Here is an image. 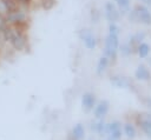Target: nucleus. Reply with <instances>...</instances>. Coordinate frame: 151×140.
Masks as SVG:
<instances>
[{
  "label": "nucleus",
  "mask_w": 151,
  "mask_h": 140,
  "mask_svg": "<svg viewBox=\"0 0 151 140\" xmlns=\"http://www.w3.org/2000/svg\"><path fill=\"white\" fill-rule=\"evenodd\" d=\"M40 5L45 11H50L54 7L55 0H40Z\"/></svg>",
  "instance_id": "nucleus-16"
},
{
  "label": "nucleus",
  "mask_w": 151,
  "mask_h": 140,
  "mask_svg": "<svg viewBox=\"0 0 151 140\" xmlns=\"http://www.w3.org/2000/svg\"><path fill=\"white\" fill-rule=\"evenodd\" d=\"M131 52H132V49H131V46L130 45H124L122 47V53L123 54H130Z\"/></svg>",
  "instance_id": "nucleus-23"
},
{
  "label": "nucleus",
  "mask_w": 151,
  "mask_h": 140,
  "mask_svg": "<svg viewBox=\"0 0 151 140\" xmlns=\"http://www.w3.org/2000/svg\"><path fill=\"white\" fill-rule=\"evenodd\" d=\"M117 51H118V38L116 35L109 34L105 39V48H104L105 56L114 59L116 54H117Z\"/></svg>",
  "instance_id": "nucleus-3"
},
{
  "label": "nucleus",
  "mask_w": 151,
  "mask_h": 140,
  "mask_svg": "<svg viewBox=\"0 0 151 140\" xmlns=\"http://www.w3.org/2000/svg\"><path fill=\"white\" fill-rule=\"evenodd\" d=\"M96 106V96L91 92H86L81 96V108L84 112H90Z\"/></svg>",
  "instance_id": "nucleus-6"
},
{
  "label": "nucleus",
  "mask_w": 151,
  "mask_h": 140,
  "mask_svg": "<svg viewBox=\"0 0 151 140\" xmlns=\"http://www.w3.org/2000/svg\"><path fill=\"white\" fill-rule=\"evenodd\" d=\"M116 1H117V4H118V6H119V8H120L122 12H126L129 9V7H130V0H116Z\"/></svg>",
  "instance_id": "nucleus-18"
},
{
  "label": "nucleus",
  "mask_w": 151,
  "mask_h": 140,
  "mask_svg": "<svg viewBox=\"0 0 151 140\" xmlns=\"http://www.w3.org/2000/svg\"><path fill=\"white\" fill-rule=\"evenodd\" d=\"M144 36H145V33H137V34H134V35L131 38L130 45H131V44H134V42H139L140 40H143Z\"/></svg>",
  "instance_id": "nucleus-20"
},
{
  "label": "nucleus",
  "mask_w": 151,
  "mask_h": 140,
  "mask_svg": "<svg viewBox=\"0 0 151 140\" xmlns=\"http://www.w3.org/2000/svg\"><path fill=\"white\" fill-rule=\"evenodd\" d=\"M111 82H112L114 86H117V87H125V86L129 85V80H127L126 78H124V76H118V75L112 76V78H111Z\"/></svg>",
  "instance_id": "nucleus-14"
},
{
  "label": "nucleus",
  "mask_w": 151,
  "mask_h": 140,
  "mask_svg": "<svg viewBox=\"0 0 151 140\" xmlns=\"http://www.w3.org/2000/svg\"><path fill=\"white\" fill-rule=\"evenodd\" d=\"M91 16H92V20H93L94 22L98 21V12H97L96 9H92V12H91Z\"/></svg>",
  "instance_id": "nucleus-24"
},
{
  "label": "nucleus",
  "mask_w": 151,
  "mask_h": 140,
  "mask_svg": "<svg viewBox=\"0 0 151 140\" xmlns=\"http://www.w3.org/2000/svg\"><path fill=\"white\" fill-rule=\"evenodd\" d=\"M109 107H110V104L107 100H103L100 101L99 104H97L93 108V114H94V118L97 120H103L104 116L107 114L109 112Z\"/></svg>",
  "instance_id": "nucleus-7"
},
{
  "label": "nucleus",
  "mask_w": 151,
  "mask_h": 140,
  "mask_svg": "<svg viewBox=\"0 0 151 140\" xmlns=\"http://www.w3.org/2000/svg\"><path fill=\"white\" fill-rule=\"evenodd\" d=\"M79 36H80V39L83 40L84 45H85L88 49H93V48L96 47L97 40H96L94 35L92 34V32H91L90 29H87V28L81 29V31L79 32Z\"/></svg>",
  "instance_id": "nucleus-5"
},
{
  "label": "nucleus",
  "mask_w": 151,
  "mask_h": 140,
  "mask_svg": "<svg viewBox=\"0 0 151 140\" xmlns=\"http://www.w3.org/2000/svg\"><path fill=\"white\" fill-rule=\"evenodd\" d=\"M149 51H150V47L147 44H140L138 46V54L140 58H145L149 54Z\"/></svg>",
  "instance_id": "nucleus-15"
},
{
  "label": "nucleus",
  "mask_w": 151,
  "mask_h": 140,
  "mask_svg": "<svg viewBox=\"0 0 151 140\" xmlns=\"http://www.w3.org/2000/svg\"><path fill=\"white\" fill-rule=\"evenodd\" d=\"M150 72L144 65H139L136 69V78L139 80H149L150 79Z\"/></svg>",
  "instance_id": "nucleus-12"
},
{
  "label": "nucleus",
  "mask_w": 151,
  "mask_h": 140,
  "mask_svg": "<svg viewBox=\"0 0 151 140\" xmlns=\"http://www.w3.org/2000/svg\"><path fill=\"white\" fill-rule=\"evenodd\" d=\"M6 1H8V0H6Z\"/></svg>",
  "instance_id": "nucleus-26"
},
{
  "label": "nucleus",
  "mask_w": 151,
  "mask_h": 140,
  "mask_svg": "<svg viewBox=\"0 0 151 140\" xmlns=\"http://www.w3.org/2000/svg\"><path fill=\"white\" fill-rule=\"evenodd\" d=\"M2 40L5 45L9 46L13 51L21 52L26 48L28 42L27 31L13 26H7L2 32Z\"/></svg>",
  "instance_id": "nucleus-1"
},
{
  "label": "nucleus",
  "mask_w": 151,
  "mask_h": 140,
  "mask_svg": "<svg viewBox=\"0 0 151 140\" xmlns=\"http://www.w3.org/2000/svg\"><path fill=\"white\" fill-rule=\"evenodd\" d=\"M109 140H119L122 138V126L118 121H113L107 125Z\"/></svg>",
  "instance_id": "nucleus-8"
},
{
  "label": "nucleus",
  "mask_w": 151,
  "mask_h": 140,
  "mask_svg": "<svg viewBox=\"0 0 151 140\" xmlns=\"http://www.w3.org/2000/svg\"><path fill=\"white\" fill-rule=\"evenodd\" d=\"M124 131H125V134L129 136V138H134L136 135V129L134 127L131 125V124H126L124 126Z\"/></svg>",
  "instance_id": "nucleus-17"
},
{
  "label": "nucleus",
  "mask_w": 151,
  "mask_h": 140,
  "mask_svg": "<svg viewBox=\"0 0 151 140\" xmlns=\"http://www.w3.org/2000/svg\"><path fill=\"white\" fill-rule=\"evenodd\" d=\"M138 122L143 132L146 134V136L151 139V114H147V113L140 114L138 116Z\"/></svg>",
  "instance_id": "nucleus-9"
},
{
  "label": "nucleus",
  "mask_w": 151,
  "mask_h": 140,
  "mask_svg": "<svg viewBox=\"0 0 151 140\" xmlns=\"http://www.w3.org/2000/svg\"><path fill=\"white\" fill-rule=\"evenodd\" d=\"M105 15H106V19L111 24H114L118 20L119 13H118L116 6L112 2H106V5H105Z\"/></svg>",
  "instance_id": "nucleus-10"
},
{
  "label": "nucleus",
  "mask_w": 151,
  "mask_h": 140,
  "mask_svg": "<svg viewBox=\"0 0 151 140\" xmlns=\"http://www.w3.org/2000/svg\"><path fill=\"white\" fill-rule=\"evenodd\" d=\"M71 138L73 140H84L85 138V128L83 126V124L78 122L73 126L72 132H71Z\"/></svg>",
  "instance_id": "nucleus-11"
},
{
  "label": "nucleus",
  "mask_w": 151,
  "mask_h": 140,
  "mask_svg": "<svg viewBox=\"0 0 151 140\" xmlns=\"http://www.w3.org/2000/svg\"><path fill=\"white\" fill-rule=\"evenodd\" d=\"M107 65H109V58H106L105 55L104 56H101L100 59H99V61H98V64H97V74H103L104 73V71L106 69V67H107Z\"/></svg>",
  "instance_id": "nucleus-13"
},
{
  "label": "nucleus",
  "mask_w": 151,
  "mask_h": 140,
  "mask_svg": "<svg viewBox=\"0 0 151 140\" xmlns=\"http://www.w3.org/2000/svg\"><path fill=\"white\" fill-rule=\"evenodd\" d=\"M15 1L20 7H25V8H28L29 5L32 4V0H15Z\"/></svg>",
  "instance_id": "nucleus-22"
},
{
  "label": "nucleus",
  "mask_w": 151,
  "mask_h": 140,
  "mask_svg": "<svg viewBox=\"0 0 151 140\" xmlns=\"http://www.w3.org/2000/svg\"><path fill=\"white\" fill-rule=\"evenodd\" d=\"M8 13V6L6 0H0V15H6Z\"/></svg>",
  "instance_id": "nucleus-19"
},
{
  "label": "nucleus",
  "mask_w": 151,
  "mask_h": 140,
  "mask_svg": "<svg viewBox=\"0 0 151 140\" xmlns=\"http://www.w3.org/2000/svg\"><path fill=\"white\" fill-rule=\"evenodd\" d=\"M132 19L133 20H138L145 25H151V13L149 12V9L144 6H137L136 9L132 13Z\"/></svg>",
  "instance_id": "nucleus-4"
},
{
  "label": "nucleus",
  "mask_w": 151,
  "mask_h": 140,
  "mask_svg": "<svg viewBox=\"0 0 151 140\" xmlns=\"http://www.w3.org/2000/svg\"><path fill=\"white\" fill-rule=\"evenodd\" d=\"M109 29H110V33L109 34H112V35H118V33H119V28L114 25V24H110V26H109Z\"/></svg>",
  "instance_id": "nucleus-21"
},
{
  "label": "nucleus",
  "mask_w": 151,
  "mask_h": 140,
  "mask_svg": "<svg viewBox=\"0 0 151 140\" xmlns=\"http://www.w3.org/2000/svg\"><path fill=\"white\" fill-rule=\"evenodd\" d=\"M143 1H145L146 4H150V5H151V0H143Z\"/></svg>",
  "instance_id": "nucleus-25"
},
{
  "label": "nucleus",
  "mask_w": 151,
  "mask_h": 140,
  "mask_svg": "<svg viewBox=\"0 0 151 140\" xmlns=\"http://www.w3.org/2000/svg\"><path fill=\"white\" fill-rule=\"evenodd\" d=\"M5 18H6V22L8 26H13V27H18V28L27 31L28 22H29L28 8L19 6L17 9L7 13L5 15Z\"/></svg>",
  "instance_id": "nucleus-2"
}]
</instances>
